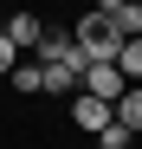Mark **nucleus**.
<instances>
[{"label":"nucleus","instance_id":"f257e3e1","mask_svg":"<svg viewBox=\"0 0 142 149\" xmlns=\"http://www.w3.org/2000/svg\"><path fill=\"white\" fill-rule=\"evenodd\" d=\"M71 39L84 45V58H90V65H116V52H123V39H116V26H110L103 13H84L78 26H71Z\"/></svg>","mask_w":142,"mask_h":149},{"label":"nucleus","instance_id":"f03ea898","mask_svg":"<svg viewBox=\"0 0 142 149\" xmlns=\"http://www.w3.org/2000/svg\"><path fill=\"white\" fill-rule=\"evenodd\" d=\"M84 97H103V104L116 110V104H123V91H129V78H123V71H116V65H84V84H78Z\"/></svg>","mask_w":142,"mask_h":149},{"label":"nucleus","instance_id":"7ed1b4c3","mask_svg":"<svg viewBox=\"0 0 142 149\" xmlns=\"http://www.w3.org/2000/svg\"><path fill=\"white\" fill-rule=\"evenodd\" d=\"M71 123H78L84 136H103L110 123H116V110L103 104V97H84V91H78V104H71Z\"/></svg>","mask_w":142,"mask_h":149},{"label":"nucleus","instance_id":"20e7f679","mask_svg":"<svg viewBox=\"0 0 142 149\" xmlns=\"http://www.w3.org/2000/svg\"><path fill=\"white\" fill-rule=\"evenodd\" d=\"M0 33L13 39V52H19V58H32L39 45H45V26H39V13H13V19H7Z\"/></svg>","mask_w":142,"mask_h":149},{"label":"nucleus","instance_id":"39448f33","mask_svg":"<svg viewBox=\"0 0 142 149\" xmlns=\"http://www.w3.org/2000/svg\"><path fill=\"white\" fill-rule=\"evenodd\" d=\"M7 84H13V91H26V97H39V91H45V65H39V58H19Z\"/></svg>","mask_w":142,"mask_h":149},{"label":"nucleus","instance_id":"423d86ee","mask_svg":"<svg viewBox=\"0 0 142 149\" xmlns=\"http://www.w3.org/2000/svg\"><path fill=\"white\" fill-rule=\"evenodd\" d=\"M103 19L116 26V39H142V7H129V0H123V7H110Z\"/></svg>","mask_w":142,"mask_h":149},{"label":"nucleus","instance_id":"0eeeda50","mask_svg":"<svg viewBox=\"0 0 142 149\" xmlns=\"http://www.w3.org/2000/svg\"><path fill=\"white\" fill-rule=\"evenodd\" d=\"M116 123H123L129 136H142V84H129V91H123V104H116Z\"/></svg>","mask_w":142,"mask_h":149},{"label":"nucleus","instance_id":"6e6552de","mask_svg":"<svg viewBox=\"0 0 142 149\" xmlns=\"http://www.w3.org/2000/svg\"><path fill=\"white\" fill-rule=\"evenodd\" d=\"M116 71H123L129 84H142V39H123V52H116Z\"/></svg>","mask_w":142,"mask_h":149},{"label":"nucleus","instance_id":"1a4fd4ad","mask_svg":"<svg viewBox=\"0 0 142 149\" xmlns=\"http://www.w3.org/2000/svg\"><path fill=\"white\" fill-rule=\"evenodd\" d=\"M97 149H136V143H129V130H123V123H110V130L97 136Z\"/></svg>","mask_w":142,"mask_h":149},{"label":"nucleus","instance_id":"9d476101","mask_svg":"<svg viewBox=\"0 0 142 149\" xmlns=\"http://www.w3.org/2000/svg\"><path fill=\"white\" fill-rule=\"evenodd\" d=\"M13 65H19V52H13V39L0 33V78H13Z\"/></svg>","mask_w":142,"mask_h":149},{"label":"nucleus","instance_id":"9b49d317","mask_svg":"<svg viewBox=\"0 0 142 149\" xmlns=\"http://www.w3.org/2000/svg\"><path fill=\"white\" fill-rule=\"evenodd\" d=\"M129 7H142V0H129Z\"/></svg>","mask_w":142,"mask_h":149}]
</instances>
